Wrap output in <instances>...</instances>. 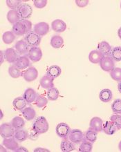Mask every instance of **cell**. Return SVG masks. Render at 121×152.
Returning a JSON list of instances; mask_svg holds the SVG:
<instances>
[{
    "mask_svg": "<svg viewBox=\"0 0 121 152\" xmlns=\"http://www.w3.org/2000/svg\"><path fill=\"white\" fill-rule=\"evenodd\" d=\"M48 104V100L45 97L41 95H37L35 100V105L38 108H43Z\"/></svg>",
    "mask_w": 121,
    "mask_h": 152,
    "instance_id": "39",
    "label": "cell"
},
{
    "mask_svg": "<svg viewBox=\"0 0 121 152\" xmlns=\"http://www.w3.org/2000/svg\"><path fill=\"white\" fill-rule=\"evenodd\" d=\"M93 149V143L89 141L83 140L79 147V151L80 152H91Z\"/></svg>",
    "mask_w": 121,
    "mask_h": 152,
    "instance_id": "36",
    "label": "cell"
},
{
    "mask_svg": "<svg viewBox=\"0 0 121 152\" xmlns=\"http://www.w3.org/2000/svg\"><path fill=\"white\" fill-rule=\"evenodd\" d=\"M16 39V35L12 31H6L2 35V39L6 44H10L13 42Z\"/></svg>",
    "mask_w": 121,
    "mask_h": 152,
    "instance_id": "33",
    "label": "cell"
},
{
    "mask_svg": "<svg viewBox=\"0 0 121 152\" xmlns=\"http://www.w3.org/2000/svg\"><path fill=\"white\" fill-rule=\"evenodd\" d=\"M100 66L106 72H110L112 69L115 68V62L111 56H104L99 63Z\"/></svg>",
    "mask_w": 121,
    "mask_h": 152,
    "instance_id": "3",
    "label": "cell"
},
{
    "mask_svg": "<svg viewBox=\"0 0 121 152\" xmlns=\"http://www.w3.org/2000/svg\"><path fill=\"white\" fill-rule=\"evenodd\" d=\"M50 44L54 48H60L64 44V39L60 35H54L50 41Z\"/></svg>",
    "mask_w": 121,
    "mask_h": 152,
    "instance_id": "30",
    "label": "cell"
},
{
    "mask_svg": "<svg viewBox=\"0 0 121 152\" xmlns=\"http://www.w3.org/2000/svg\"><path fill=\"white\" fill-rule=\"evenodd\" d=\"M10 124H12L15 129L19 130L22 129L24 127L25 125V121L22 118L20 117V116H16V117L12 118Z\"/></svg>",
    "mask_w": 121,
    "mask_h": 152,
    "instance_id": "31",
    "label": "cell"
},
{
    "mask_svg": "<svg viewBox=\"0 0 121 152\" xmlns=\"http://www.w3.org/2000/svg\"><path fill=\"white\" fill-rule=\"evenodd\" d=\"M76 5L80 8H84L88 5L89 1L88 0H76L75 1Z\"/></svg>",
    "mask_w": 121,
    "mask_h": 152,
    "instance_id": "45",
    "label": "cell"
},
{
    "mask_svg": "<svg viewBox=\"0 0 121 152\" xmlns=\"http://www.w3.org/2000/svg\"><path fill=\"white\" fill-rule=\"evenodd\" d=\"M6 18H7V20L9 23L13 25L21 20L18 10H10L8 12Z\"/></svg>",
    "mask_w": 121,
    "mask_h": 152,
    "instance_id": "24",
    "label": "cell"
},
{
    "mask_svg": "<svg viewBox=\"0 0 121 152\" xmlns=\"http://www.w3.org/2000/svg\"><path fill=\"white\" fill-rule=\"evenodd\" d=\"M110 76L115 81H121V68H118V67L114 68L110 71Z\"/></svg>",
    "mask_w": 121,
    "mask_h": 152,
    "instance_id": "38",
    "label": "cell"
},
{
    "mask_svg": "<svg viewBox=\"0 0 121 152\" xmlns=\"http://www.w3.org/2000/svg\"><path fill=\"white\" fill-rule=\"evenodd\" d=\"M98 132L89 128L84 134V140L91 143H94L97 140Z\"/></svg>",
    "mask_w": 121,
    "mask_h": 152,
    "instance_id": "32",
    "label": "cell"
},
{
    "mask_svg": "<svg viewBox=\"0 0 121 152\" xmlns=\"http://www.w3.org/2000/svg\"><path fill=\"white\" fill-rule=\"evenodd\" d=\"M6 3L8 7L11 10H18L22 4V1L21 0H7Z\"/></svg>",
    "mask_w": 121,
    "mask_h": 152,
    "instance_id": "40",
    "label": "cell"
},
{
    "mask_svg": "<svg viewBox=\"0 0 121 152\" xmlns=\"http://www.w3.org/2000/svg\"><path fill=\"white\" fill-rule=\"evenodd\" d=\"M15 48L18 53L20 55L26 54L27 53H29V50H30V48H29V45L24 39L17 42L15 45Z\"/></svg>",
    "mask_w": 121,
    "mask_h": 152,
    "instance_id": "14",
    "label": "cell"
},
{
    "mask_svg": "<svg viewBox=\"0 0 121 152\" xmlns=\"http://www.w3.org/2000/svg\"><path fill=\"white\" fill-rule=\"evenodd\" d=\"M111 58L114 60V62H120L121 61V47L120 46H116L112 48Z\"/></svg>",
    "mask_w": 121,
    "mask_h": 152,
    "instance_id": "35",
    "label": "cell"
},
{
    "mask_svg": "<svg viewBox=\"0 0 121 152\" xmlns=\"http://www.w3.org/2000/svg\"><path fill=\"white\" fill-rule=\"evenodd\" d=\"M30 64V59L28 57L26 56H19L14 65L20 70H23V69L28 68Z\"/></svg>",
    "mask_w": 121,
    "mask_h": 152,
    "instance_id": "15",
    "label": "cell"
},
{
    "mask_svg": "<svg viewBox=\"0 0 121 152\" xmlns=\"http://www.w3.org/2000/svg\"><path fill=\"white\" fill-rule=\"evenodd\" d=\"M61 73L62 70L60 66H57V65H53V66H51L48 69L47 71H46V75L53 78V79H55V78L59 77Z\"/></svg>",
    "mask_w": 121,
    "mask_h": 152,
    "instance_id": "27",
    "label": "cell"
},
{
    "mask_svg": "<svg viewBox=\"0 0 121 152\" xmlns=\"http://www.w3.org/2000/svg\"><path fill=\"white\" fill-rule=\"evenodd\" d=\"M35 152H40V151H46V152H48L49 150H48V149H44V148H41V147H38V148H36L35 150H34Z\"/></svg>",
    "mask_w": 121,
    "mask_h": 152,
    "instance_id": "47",
    "label": "cell"
},
{
    "mask_svg": "<svg viewBox=\"0 0 121 152\" xmlns=\"http://www.w3.org/2000/svg\"><path fill=\"white\" fill-rule=\"evenodd\" d=\"M37 95L36 94L35 91L31 88H29L25 91L24 94H23V98L26 101L28 104H31L37 98Z\"/></svg>",
    "mask_w": 121,
    "mask_h": 152,
    "instance_id": "18",
    "label": "cell"
},
{
    "mask_svg": "<svg viewBox=\"0 0 121 152\" xmlns=\"http://www.w3.org/2000/svg\"><path fill=\"white\" fill-rule=\"evenodd\" d=\"M32 129L39 134H42L47 132L49 129V124L46 118L44 116H40L36 118L32 125Z\"/></svg>",
    "mask_w": 121,
    "mask_h": 152,
    "instance_id": "2",
    "label": "cell"
},
{
    "mask_svg": "<svg viewBox=\"0 0 121 152\" xmlns=\"http://www.w3.org/2000/svg\"><path fill=\"white\" fill-rule=\"evenodd\" d=\"M1 118H2V117H3V113H2V111H1Z\"/></svg>",
    "mask_w": 121,
    "mask_h": 152,
    "instance_id": "52",
    "label": "cell"
},
{
    "mask_svg": "<svg viewBox=\"0 0 121 152\" xmlns=\"http://www.w3.org/2000/svg\"><path fill=\"white\" fill-rule=\"evenodd\" d=\"M118 91H119L121 94V81L118 82Z\"/></svg>",
    "mask_w": 121,
    "mask_h": 152,
    "instance_id": "48",
    "label": "cell"
},
{
    "mask_svg": "<svg viewBox=\"0 0 121 152\" xmlns=\"http://www.w3.org/2000/svg\"><path fill=\"white\" fill-rule=\"evenodd\" d=\"M69 139L74 144H80L84 140V135L81 130L72 129L69 135Z\"/></svg>",
    "mask_w": 121,
    "mask_h": 152,
    "instance_id": "8",
    "label": "cell"
},
{
    "mask_svg": "<svg viewBox=\"0 0 121 152\" xmlns=\"http://www.w3.org/2000/svg\"><path fill=\"white\" fill-rule=\"evenodd\" d=\"M49 25L46 22H39L33 26V31L40 37L44 36L49 32Z\"/></svg>",
    "mask_w": 121,
    "mask_h": 152,
    "instance_id": "11",
    "label": "cell"
},
{
    "mask_svg": "<svg viewBox=\"0 0 121 152\" xmlns=\"http://www.w3.org/2000/svg\"><path fill=\"white\" fill-rule=\"evenodd\" d=\"M2 145L6 147L8 150L15 151L19 147V145L18 141L14 136L10 137V138H4L2 142Z\"/></svg>",
    "mask_w": 121,
    "mask_h": 152,
    "instance_id": "13",
    "label": "cell"
},
{
    "mask_svg": "<svg viewBox=\"0 0 121 152\" xmlns=\"http://www.w3.org/2000/svg\"><path fill=\"white\" fill-rule=\"evenodd\" d=\"M8 73H9L10 77L12 78H18L21 75H22V72L20 71V69H19L15 65H12V66H9Z\"/></svg>",
    "mask_w": 121,
    "mask_h": 152,
    "instance_id": "37",
    "label": "cell"
},
{
    "mask_svg": "<svg viewBox=\"0 0 121 152\" xmlns=\"http://www.w3.org/2000/svg\"><path fill=\"white\" fill-rule=\"evenodd\" d=\"M103 120L99 117H93L90 120L89 128L92 129L96 132H100L103 131Z\"/></svg>",
    "mask_w": 121,
    "mask_h": 152,
    "instance_id": "17",
    "label": "cell"
},
{
    "mask_svg": "<svg viewBox=\"0 0 121 152\" xmlns=\"http://www.w3.org/2000/svg\"><path fill=\"white\" fill-rule=\"evenodd\" d=\"M42 37L35 33L34 31H31L28 34H26L24 37V40L27 42L29 46L33 47V46H37L41 42Z\"/></svg>",
    "mask_w": 121,
    "mask_h": 152,
    "instance_id": "5",
    "label": "cell"
},
{
    "mask_svg": "<svg viewBox=\"0 0 121 152\" xmlns=\"http://www.w3.org/2000/svg\"><path fill=\"white\" fill-rule=\"evenodd\" d=\"M98 48L99 51L101 52L104 56H110V55H111L112 48L110 46V44L107 42H101L98 46Z\"/></svg>",
    "mask_w": 121,
    "mask_h": 152,
    "instance_id": "22",
    "label": "cell"
},
{
    "mask_svg": "<svg viewBox=\"0 0 121 152\" xmlns=\"http://www.w3.org/2000/svg\"><path fill=\"white\" fill-rule=\"evenodd\" d=\"M54 79H53L47 75H44L40 80V86L45 89H49L51 88L54 87Z\"/></svg>",
    "mask_w": 121,
    "mask_h": 152,
    "instance_id": "23",
    "label": "cell"
},
{
    "mask_svg": "<svg viewBox=\"0 0 121 152\" xmlns=\"http://www.w3.org/2000/svg\"><path fill=\"white\" fill-rule=\"evenodd\" d=\"M15 151H17V152H20V151H25V152H28V150L25 148L24 147H18V149H16Z\"/></svg>",
    "mask_w": 121,
    "mask_h": 152,
    "instance_id": "46",
    "label": "cell"
},
{
    "mask_svg": "<svg viewBox=\"0 0 121 152\" xmlns=\"http://www.w3.org/2000/svg\"><path fill=\"white\" fill-rule=\"evenodd\" d=\"M120 8H121V2H120Z\"/></svg>",
    "mask_w": 121,
    "mask_h": 152,
    "instance_id": "53",
    "label": "cell"
},
{
    "mask_svg": "<svg viewBox=\"0 0 121 152\" xmlns=\"http://www.w3.org/2000/svg\"><path fill=\"white\" fill-rule=\"evenodd\" d=\"M13 126L10 123H3L0 126V134L3 138H10L14 136L15 131Z\"/></svg>",
    "mask_w": 121,
    "mask_h": 152,
    "instance_id": "7",
    "label": "cell"
},
{
    "mask_svg": "<svg viewBox=\"0 0 121 152\" xmlns=\"http://www.w3.org/2000/svg\"><path fill=\"white\" fill-rule=\"evenodd\" d=\"M26 101L24 100L23 97H18L15 98L13 102H12V105L14 108L18 111H23L26 107Z\"/></svg>",
    "mask_w": 121,
    "mask_h": 152,
    "instance_id": "26",
    "label": "cell"
},
{
    "mask_svg": "<svg viewBox=\"0 0 121 152\" xmlns=\"http://www.w3.org/2000/svg\"><path fill=\"white\" fill-rule=\"evenodd\" d=\"M39 134H37V132H35L32 129V130L29 133V138L31 140H36L38 138V137H39Z\"/></svg>",
    "mask_w": 121,
    "mask_h": 152,
    "instance_id": "44",
    "label": "cell"
},
{
    "mask_svg": "<svg viewBox=\"0 0 121 152\" xmlns=\"http://www.w3.org/2000/svg\"><path fill=\"white\" fill-rule=\"evenodd\" d=\"M112 111L115 114H121V99H116L111 104Z\"/></svg>",
    "mask_w": 121,
    "mask_h": 152,
    "instance_id": "41",
    "label": "cell"
},
{
    "mask_svg": "<svg viewBox=\"0 0 121 152\" xmlns=\"http://www.w3.org/2000/svg\"><path fill=\"white\" fill-rule=\"evenodd\" d=\"M51 28L55 32L63 33L67 29V24L63 20L57 19L52 22Z\"/></svg>",
    "mask_w": 121,
    "mask_h": 152,
    "instance_id": "16",
    "label": "cell"
},
{
    "mask_svg": "<svg viewBox=\"0 0 121 152\" xmlns=\"http://www.w3.org/2000/svg\"><path fill=\"white\" fill-rule=\"evenodd\" d=\"M46 95H47V98L48 100L55 101L58 98L59 96H60V91H59L57 88L52 87L49 88V89H48Z\"/></svg>",
    "mask_w": 121,
    "mask_h": 152,
    "instance_id": "34",
    "label": "cell"
},
{
    "mask_svg": "<svg viewBox=\"0 0 121 152\" xmlns=\"http://www.w3.org/2000/svg\"><path fill=\"white\" fill-rule=\"evenodd\" d=\"M22 115L24 116V118L28 121H31L33 120L36 116V112L35 109L31 108V107H26L24 110L22 111Z\"/></svg>",
    "mask_w": 121,
    "mask_h": 152,
    "instance_id": "29",
    "label": "cell"
},
{
    "mask_svg": "<svg viewBox=\"0 0 121 152\" xmlns=\"http://www.w3.org/2000/svg\"><path fill=\"white\" fill-rule=\"evenodd\" d=\"M18 11L21 20H28L33 14V8L28 4H22L18 8Z\"/></svg>",
    "mask_w": 121,
    "mask_h": 152,
    "instance_id": "6",
    "label": "cell"
},
{
    "mask_svg": "<svg viewBox=\"0 0 121 152\" xmlns=\"http://www.w3.org/2000/svg\"><path fill=\"white\" fill-rule=\"evenodd\" d=\"M60 149L61 151L63 152H71L75 150L76 147L73 142L66 138L62 140L60 143Z\"/></svg>",
    "mask_w": 121,
    "mask_h": 152,
    "instance_id": "21",
    "label": "cell"
},
{
    "mask_svg": "<svg viewBox=\"0 0 121 152\" xmlns=\"http://www.w3.org/2000/svg\"><path fill=\"white\" fill-rule=\"evenodd\" d=\"M28 57L32 62H39L42 58V51L41 48L38 47V46L31 47L29 51Z\"/></svg>",
    "mask_w": 121,
    "mask_h": 152,
    "instance_id": "10",
    "label": "cell"
},
{
    "mask_svg": "<svg viewBox=\"0 0 121 152\" xmlns=\"http://www.w3.org/2000/svg\"><path fill=\"white\" fill-rule=\"evenodd\" d=\"M4 56V54H3V51L1 50V64L3 63V61H4V59H3V56Z\"/></svg>",
    "mask_w": 121,
    "mask_h": 152,
    "instance_id": "50",
    "label": "cell"
},
{
    "mask_svg": "<svg viewBox=\"0 0 121 152\" xmlns=\"http://www.w3.org/2000/svg\"><path fill=\"white\" fill-rule=\"evenodd\" d=\"M103 55L98 50H91L89 54V60L93 64H99L100 60L103 58Z\"/></svg>",
    "mask_w": 121,
    "mask_h": 152,
    "instance_id": "19",
    "label": "cell"
},
{
    "mask_svg": "<svg viewBox=\"0 0 121 152\" xmlns=\"http://www.w3.org/2000/svg\"><path fill=\"white\" fill-rule=\"evenodd\" d=\"M118 37H119L120 39H121V27L120 28H119V29L118 30Z\"/></svg>",
    "mask_w": 121,
    "mask_h": 152,
    "instance_id": "49",
    "label": "cell"
},
{
    "mask_svg": "<svg viewBox=\"0 0 121 152\" xmlns=\"http://www.w3.org/2000/svg\"><path fill=\"white\" fill-rule=\"evenodd\" d=\"M22 76L26 82H33L38 77V71L35 67L30 66L22 73Z\"/></svg>",
    "mask_w": 121,
    "mask_h": 152,
    "instance_id": "9",
    "label": "cell"
},
{
    "mask_svg": "<svg viewBox=\"0 0 121 152\" xmlns=\"http://www.w3.org/2000/svg\"><path fill=\"white\" fill-rule=\"evenodd\" d=\"M118 149H119V150L121 151V141L119 142V144H118Z\"/></svg>",
    "mask_w": 121,
    "mask_h": 152,
    "instance_id": "51",
    "label": "cell"
},
{
    "mask_svg": "<svg viewBox=\"0 0 121 152\" xmlns=\"http://www.w3.org/2000/svg\"><path fill=\"white\" fill-rule=\"evenodd\" d=\"M110 120L115 124L118 130L121 129V115L114 114L110 117Z\"/></svg>",
    "mask_w": 121,
    "mask_h": 152,
    "instance_id": "42",
    "label": "cell"
},
{
    "mask_svg": "<svg viewBox=\"0 0 121 152\" xmlns=\"http://www.w3.org/2000/svg\"><path fill=\"white\" fill-rule=\"evenodd\" d=\"M4 58L8 62L15 64L19 58L18 52L12 48H8L4 51Z\"/></svg>",
    "mask_w": 121,
    "mask_h": 152,
    "instance_id": "12",
    "label": "cell"
},
{
    "mask_svg": "<svg viewBox=\"0 0 121 152\" xmlns=\"http://www.w3.org/2000/svg\"><path fill=\"white\" fill-rule=\"evenodd\" d=\"M117 130V127L111 120L110 121H106L105 124H103V131L105 134L109 135V136L114 135Z\"/></svg>",
    "mask_w": 121,
    "mask_h": 152,
    "instance_id": "20",
    "label": "cell"
},
{
    "mask_svg": "<svg viewBox=\"0 0 121 152\" xmlns=\"http://www.w3.org/2000/svg\"><path fill=\"white\" fill-rule=\"evenodd\" d=\"M32 23L28 20H21L12 26V31L16 36H22L28 34L32 29Z\"/></svg>",
    "mask_w": 121,
    "mask_h": 152,
    "instance_id": "1",
    "label": "cell"
},
{
    "mask_svg": "<svg viewBox=\"0 0 121 152\" xmlns=\"http://www.w3.org/2000/svg\"><path fill=\"white\" fill-rule=\"evenodd\" d=\"M71 128L67 124L65 123V122H61L59 123L58 125L56 126V132L58 136L61 138L66 139L69 138V135L71 132Z\"/></svg>",
    "mask_w": 121,
    "mask_h": 152,
    "instance_id": "4",
    "label": "cell"
},
{
    "mask_svg": "<svg viewBox=\"0 0 121 152\" xmlns=\"http://www.w3.org/2000/svg\"><path fill=\"white\" fill-rule=\"evenodd\" d=\"M33 4L37 8L41 9L46 6L47 1L46 0H35V1H33Z\"/></svg>",
    "mask_w": 121,
    "mask_h": 152,
    "instance_id": "43",
    "label": "cell"
},
{
    "mask_svg": "<svg viewBox=\"0 0 121 152\" xmlns=\"http://www.w3.org/2000/svg\"><path fill=\"white\" fill-rule=\"evenodd\" d=\"M112 98H113V94L109 88H105L99 93L100 100L103 102H110L112 100Z\"/></svg>",
    "mask_w": 121,
    "mask_h": 152,
    "instance_id": "25",
    "label": "cell"
},
{
    "mask_svg": "<svg viewBox=\"0 0 121 152\" xmlns=\"http://www.w3.org/2000/svg\"><path fill=\"white\" fill-rule=\"evenodd\" d=\"M14 137L18 142H24V141L27 140V138H29V132L23 129L16 130V132H15Z\"/></svg>",
    "mask_w": 121,
    "mask_h": 152,
    "instance_id": "28",
    "label": "cell"
}]
</instances>
